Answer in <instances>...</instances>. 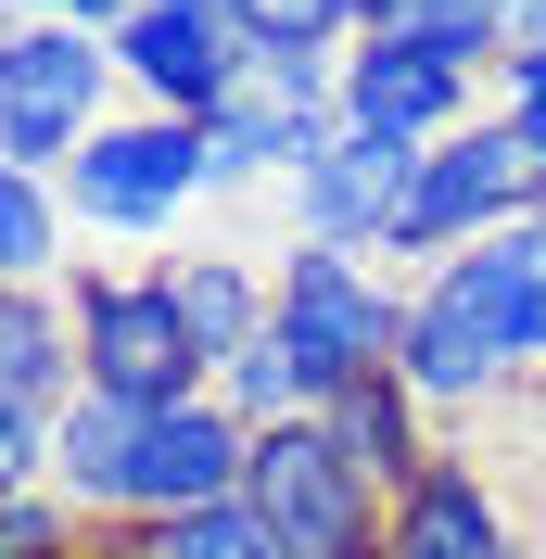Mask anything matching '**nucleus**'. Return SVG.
I'll list each match as a JSON object with an SVG mask.
<instances>
[{"label": "nucleus", "instance_id": "obj_1", "mask_svg": "<svg viewBox=\"0 0 546 559\" xmlns=\"http://www.w3.org/2000/svg\"><path fill=\"white\" fill-rule=\"evenodd\" d=\"M534 356V306H521V254L509 229H483L471 254H444L432 280L407 293V394L419 407H483V394H509V369Z\"/></svg>", "mask_w": 546, "mask_h": 559}, {"label": "nucleus", "instance_id": "obj_2", "mask_svg": "<svg viewBox=\"0 0 546 559\" xmlns=\"http://www.w3.org/2000/svg\"><path fill=\"white\" fill-rule=\"evenodd\" d=\"M51 191L76 229H166V216H191V191H216V140L204 115H103Z\"/></svg>", "mask_w": 546, "mask_h": 559}, {"label": "nucleus", "instance_id": "obj_3", "mask_svg": "<svg viewBox=\"0 0 546 559\" xmlns=\"http://www.w3.org/2000/svg\"><path fill=\"white\" fill-rule=\"evenodd\" d=\"M241 509L293 559H381V484L331 445V419H268L254 471H241Z\"/></svg>", "mask_w": 546, "mask_h": 559}, {"label": "nucleus", "instance_id": "obj_4", "mask_svg": "<svg viewBox=\"0 0 546 559\" xmlns=\"http://www.w3.org/2000/svg\"><path fill=\"white\" fill-rule=\"evenodd\" d=\"M268 331L318 369V394H343V382H369V369H394V356H407V306L356 267V242H293V254H280Z\"/></svg>", "mask_w": 546, "mask_h": 559}, {"label": "nucleus", "instance_id": "obj_5", "mask_svg": "<svg viewBox=\"0 0 546 559\" xmlns=\"http://www.w3.org/2000/svg\"><path fill=\"white\" fill-rule=\"evenodd\" d=\"M216 140V191L229 178H306L343 140V51H254L229 76V103L204 115Z\"/></svg>", "mask_w": 546, "mask_h": 559}, {"label": "nucleus", "instance_id": "obj_6", "mask_svg": "<svg viewBox=\"0 0 546 559\" xmlns=\"http://www.w3.org/2000/svg\"><path fill=\"white\" fill-rule=\"evenodd\" d=\"M115 76L128 64H115L103 26H0V166L64 178V153L103 128Z\"/></svg>", "mask_w": 546, "mask_h": 559}, {"label": "nucleus", "instance_id": "obj_7", "mask_svg": "<svg viewBox=\"0 0 546 559\" xmlns=\"http://www.w3.org/2000/svg\"><path fill=\"white\" fill-rule=\"evenodd\" d=\"M534 204L546 191H534V166H521V140L496 128V115H471V128H444L432 153H419L381 254H471L483 229H509V216H534Z\"/></svg>", "mask_w": 546, "mask_h": 559}, {"label": "nucleus", "instance_id": "obj_8", "mask_svg": "<svg viewBox=\"0 0 546 559\" xmlns=\"http://www.w3.org/2000/svg\"><path fill=\"white\" fill-rule=\"evenodd\" d=\"M76 356H90V382L140 394V407H178V394H204V344H191V318H178V280L140 267V280H76Z\"/></svg>", "mask_w": 546, "mask_h": 559}, {"label": "nucleus", "instance_id": "obj_9", "mask_svg": "<svg viewBox=\"0 0 546 559\" xmlns=\"http://www.w3.org/2000/svg\"><path fill=\"white\" fill-rule=\"evenodd\" d=\"M241 471H254V419L204 382V394H178V407H153V432H140V484H128V522H191V509H229Z\"/></svg>", "mask_w": 546, "mask_h": 559}, {"label": "nucleus", "instance_id": "obj_10", "mask_svg": "<svg viewBox=\"0 0 546 559\" xmlns=\"http://www.w3.org/2000/svg\"><path fill=\"white\" fill-rule=\"evenodd\" d=\"M115 64L153 90V115H216L254 51H241L229 0H140L128 26H115Z\"/></svg>", "mask_w": 546, "mask_h": 559}, {"label": "nucleus", "instance_id": "obj_11", "mask_svg": "<svg viewBox=\"0 0 546 559\" xmlns=\"http://www.w3.org/2000/svg\"><path fill=\"white\" fill-rule=\"evenodd\" d=\"M343 128H369V140H407V153H432L444 128H471V76L432 64L419 38L369 26L356 51H343Z\"/></svg>", "mask_w": 546, "mask_h": 559}, {"label": "nucleus", "instance_id": "obj_12", "mask_svg": "<svg viewBox=\"0 0 546 559\" xmlns=\"http://www.w3.org/2000/svg\"><path fill=\"white\" fill-rule=\"evenodd\" d=\"M407 178H419V153H407V140L343 128L331 153L293 178V229H306V242H356V254H369L381 229H394V204H407Z\"/></svg>", "mask_w": 546, "mask_h": 559}, {"label": "nucleus", "instance_id": "obj_13", "mask_svg": "<svg viewBox=\"0 0 546 559\" xmlns=\"http://www.w3.org/2000/svg\"><path fill=\"white\" fill-rule=\"evenodd\" d=\"M381 559H521V522H509V496L483 484V471L432 457V471L394 496V522H381Z\"/></svg>", "mask_w": 546, "mask_h": 559}, {"label": "nucleus", "instance_id": "obj_14", "mask_svg": "<svg viewBox=\"0 0 546 559\" xmlns=\"http://www.w3.org/2000/svg\"><path fill=\"white\" fill-rule=\"evenodd\" d=\"M140 432H153V407L115 382H76L64 407H51V496H76V509H128L140 484Z\"/></svg>", "mask_w": 546, "mask_h": 559}, {"label": "nucleus", "instance_id": "obj_15", "mask_svg": "<svg viewBox=\"0 0 546 559\" xmlns=\"http://www.w3.org/2000/svg\"><path fill=\"white\" fill-rule=\"evenodd\" d=\"M76 382H90V356H76V306H51L38 280H0V394L51 419Z\"/></svg>", "mask_w": 546, "mask_h": 559}, {"label": "nucleus", "instance_id": "obj_16", "mask_svg": "<svg viewBox=\"0 0 546 559\" xmlns=\"http://www.w3.org/2000/svg\"><path fill=\"white\" fill-rule=\"evenodd\" d=\"M318 419H331V445L356 457V471H369L381 496H407L419 471H432V445H419V394H407V369H369V382H343V394H331Z\"/></svg>", "mask_w": 546, "mask_h": 559}, {"label": "nucleus", "instance_id": "obj_17", "mask_svg": "<svg viewBox=\"0 0 546 559\" xmlns=\"http://www.w3.org/2000/svg\"><path fill=\"white\" fill-rule=\"evenodd\" d=\"M178 318H191V344H204V369H229L254 331H268V280L254 267H229V254H178Z\"/></svg>", "mask_w": 546, "mask_h": 559}, {"label": "nucleus", "instance_id": "obj_18", "mask_svg": "<svg viewBox=\"0 0 546 559\" xmlns=\"http://www.w3.org/2000/svg\"><path fill=\"white\" fill-rule=\"evenodd\" d=\"M216 394H229V407L254 419V432H268V419H318V407H331V394H318V369H306L293 344H280V331H254V344H241L229 369H216Z\"/></svg>", "mask_w": 546, "mask_h": 559}, {"label": "nucleus", "instance_id": "obj_19", "mask_svg": "<svg viewBox=\"0 0 546 559\" xmlns=\"http://www.w3.org/2000/svg\"><path fill=\"white\" fill-rule=\"evenodd\" d=\"M394 38H419V51L458 64V76L509 64V13H496V0H394Z\"/></svg>", "mask_w": 546, "mask_h": 559}, {"label": "nucleus", "instance_id": "obj_20", "mask_svg": "<svg viewBox=\"0 0 546 559\" xmlns=\"http://www.w3.org/2000/svg\"><path fill=\"white\" fill-rule=\"evenodd\" d=\"M64 254V191L38 166H0V280H51Z\"/></svg>", "mask_w": 546, "mask_h": 559}, {"label": "nucleus", "instance_id": "obj_21", "mask_svg": "<svg viewBox=\"0 0 546 559\" xmlns=\"http://www.w3.org/2000/svg\"><path fill=\"white\" fill-rule=\"evenodd\" d=\"M140 559H293V547H280V534H268V522H254V509L229 496V509H191V522H153V534H140Z\"/></svg>", "mask_w": 546, "mask_h": 559}, {"label": "nucleus", "instance_id": "obj_22", "mask_svg": "<svg viewBox=\"0 0 546 559\" xmlns=\"http://www.w3.org/2000/svg\"><path fill=\"white\" fill-rule=\"evenodd\" d=\"M241 51H331V38H356V0H229Z\"/></svg>", "mask_w": 546, "mask_h": 559}, {"label": "nucleus", "instance_id": "obj_23", "mask_svg": "<svg viewBox=\"0 0 546 559\" xmlns=\"http://www.w3.org/2000/svg\"><path fill=\"white\" fill-rule=\"evenodd\" d=\"M496 128L521 140V166H534V191H546V51H509V64H496Z\"/></svg>", "mask_w": 546, "mask_h": 559}, {"label": "nucleus", "instance_id": "obj_24", "mask_svg": "<svg viewBox=\"0 0 546 559\" xmlns=\"http://www.w3.org/2000/svg\"><path fill=\"white\" fill-rule=\"evenodd\" d=\"M76 496H0V559H64L76 547Z\"/></svg>", "mask_w": 546, "mask_h": 559}, {"label": "nucleus", "instance_id": "obj_25", "mask_svg": "<svg viewBox=\"0 0 546 559\" xmlns=\"http://www.w3.org/2000/svg\"><path fill=\"white\" fill-rule=\"evenodd\" d=\"M38 471H51V419H38V407H13V394H0V496H26Z\"/></svg>", "mask_w": 546, "mask_h": 559}, {"label": "nucleus", "instance_id": "obj_26", "mask_svg": "<svg viewBox=\"0 0 546 559\" xmlns=\"http://www.w3.org/2000/svg\"><path fill=\"white\" fill-rule=\"evenodd\" d=\"M0 13H13V26H128V13H140V0H0Z\"/></svg>", "mask_w": 546, "mask_h": 559}, {"label": "nucleus", "instance_id": "obj_27", "mask_svg": "<svg viewBox=\"0 0 546 559\" xmlns=\"http://www.w3.org/2000/svg\"><path fill=\"white\" fill-rule=\"evenodd\" d=\"M509 254H521V306H534V356H546V204L509 216Z\"/></svg>", "mask_w": 546, "mask_h": 559}, {"label": "nucleus", "instance_id": "obj_28", "mask_svg": "<svg viewBox=\"0 0 546 559\" xmlns=\"http://www.w3.org/2000/svg\"><path fill=\"white\" fill-rule=\"evenodd\" d=\"M509 13V51H546V0H496Z\"/></svg>", "mask_w": 546, "mask_h": 559}, {"label": "nucleus", "instance_id": "obj_29", "mask_svg": "<svg viewBox=\"0 0 546 559\" xmlns=\"http://www.w3.org/2000/svg\"><path fill=\"white\" fill-rule=\"evenodd\" d=\"M369 26H394V0H356V38H369Z\"/></svg>", "mask_w": 546, "mask_h": 559}]
</instances>
